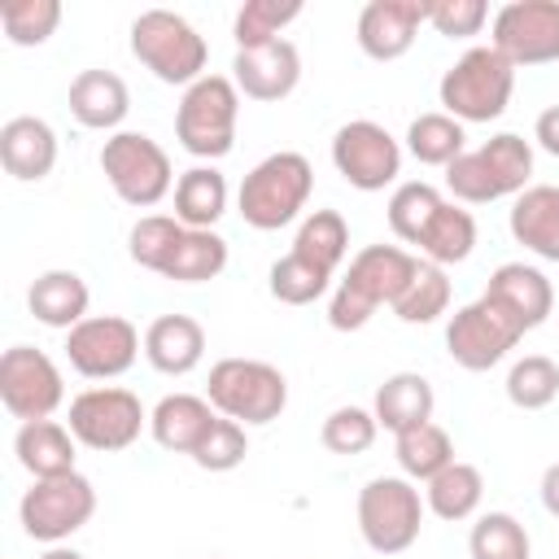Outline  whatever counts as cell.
Returning a JSON list of instances; mask_svg holds the SVG:
<instances>
[{"label":"cell","mask_w":559,"mask_h":559,"mask_svg":"<svg viewBox=\"0 0 559 559\" xmlns=\"http://www.w3.org/2000/svg\"><path fill=\"white\" fill-rule=\"evenodd\" d=\"M419 271V258L402 245H367L349 258V271L336 280L328 297V323L336 332H358L371 323L380 306H393L411 275Z\"/></svg>","instance_id":"obj_1"},{"label":"cell","mask_w":559,"mask_h":559,"mask_svg":"<svg viewBox=\"0 0 559 559\" xmlns=\"http://www.w3.org/2000/svg\"><path fill=\"white\" fill-rule=\"evenodd\" d=\"M533 179V144L515 131L489 135L480 148H467L445 166V188L459 205H489L502 197H520Z\"/></svg>","instance_id":"obj_2"},{"label":"cell","mask_w":559,"mask_h":559,"mask_svg":"<svg viewBox=\"0 0 559 559\" xmlns=\"http://www.w3.org/2000/svg\"><path fill=\"white\" fill-rule=\"evenodd\" d=\"M131 57L157 83H170V87H192L197 79L210 74L205 70V61H210L205 35L170 9H144L131 22Z\"/></svg>","instance_id":"obj_3"},{"label":"cell","mask_w":559,"mask_h":559,"mask_svg":"<svg viewBox=\"0 0 559 559\" xmlns=\"http://www.w3.org/2000/svg\"><path fill=\"white\" fill-rule=\"evenodd\" d=\"M515 92V66L493 48V44H476L467 48L437 83V100L441 114L467 122H493L507 114Z\"/></svg>","instance_id":"obj_4"},{"label":"cell","mask_w":559,"mask_h":559,"mask_svg":"<svg viewBox=\"0 0 559 559\" xmlns=\"http://www.w3.org/2000/svg\"><path fill=\"white\" fill-rule=\"evenodd\" d=\"M314 192V166L293 153V148H280L271 157H262L245 179H240V192H236V210L249 227L258 231H280L288 227L306 201Z\"/></svg>","instance_id":"obj_5"},{"label":"cell","mask_w":559,"mask_h":559,"mask_svg":"<svg viewBox=\"0 0 559 559\" xmlns=\"http://www.w3.org/2000/svg\"><path fill=\"white\" fill-rule=\"evenodd\" d=\"M236 122H240V92L227 74H205L192 87H183L175 109V140L197 162H218L236 148Z\"/></svg>","instance_id":"obj_6"},{"label":"cell","mask_w":559,"mask_h":559,"mask_svg":"<svg viewBox=\"0 0 559 559\" xmlns=\"http://www.w3.org/2000/svg\"><path fill=\"white\" fill-rule=\"evenodd\" d=\"M205 397L218 415L253 428V424H271L284 415L288 380L275 362H262V358H218L210 367Z\"/></svg>","instance_id":"obj_7"},{"label":"cell","mask_w":559,"mask_h":559,"mask_svg":"<svg viewBox=\"0 0 559 559\" xmlns=\"http://www.w3.org/2000/svg\"><path fill=\"white\" fill-rule=\"evenodd\" d=\"M100 170L122 205L153 210L175 192V166L170 153L148 131H114L100 144Z\"/></svg>","instance_id":"obj_8"},{"label":"cell","mask_w":559,"mask_h":559,"mask_svg":"<svg viewBox=\"0 0 559 559\" xmlns=\"http://www.w3.org/2000/svg\"><path fill=\"white\" fill-rule=\"evenodd\" d=\"M354 515H358L362 542L376 555H402V550H411L419 542L428 507H424V493L415 489V480H406V476H371L358 489Z\"/></svg>","instance_id":"obj_9"},{"label":"cell","mask_w":559,"mask_h":559,"mask_svg":"<svg viewBox=\"0 0 559 559\" xmlns=\"http://www.w3.org/2000/svg\"><path fill=\"white\" fill-rule=\"evenodd\" d=\"M66 428L74 432L79 445H87L96 454H114V450H127L140 441V432L148 428V411L131 389L96 384V389H83L79 397H70Z\"/></svg>","instance_id":"obj_10"},{"label":"cell","mask_w":559,"mask_h":559,"mask_svg":"<svg viewBox=\"0 0 559 559\" xmlns=\"http://www.w3.org/2000/svg\"><path fill=\"white\" fill-rule=\"evenodd\" d=\"M92 515H96V489L83 472L31 480V489L17 502L22 533L44 546H66V537H74Z\"/></svg>","instance_id":"obj_11"},{"label":"cell","mask_w":559,"mask_h":559,"mask_svg":"<svg viewBox=\"0 0 559 559\" xmlns=\"http://www.w3.org/2000/svg\"><path fill=\"white\" fill-rule=\"evenodd\" d=\"M0 402L13 419H52L66 402V376L61 367L35 349V345H9L0 354Z\"/></svg>","instance_id":"obj_12"},{"label":"cell","mask_w":559,"mask_h":559,"mask_svg":"<svg viewBox=\"0 0 559 559\" xmlns=\"http://www.w3.org/2000/svg\"><path fill=\"white\" fill-rule=\"evenodd\" d=\"M332 166L349 188L384 192L402 175V144L389 135V127L371 118H354L332 135Z\"/></svg>","instance_id":"obj_13"},{"label":"cell","mask_w":559,"mask_h":559,"mask_svg":"<svg viewBox=\"0 0 559 559\" xmlns=\"http://www.w3.org/2000/svg\"><path fill=\"white\" fill-rule=\"evenodd\" d=\"M144 341L122 314H87L66 332V358L83 380H118L135 367Z\"/></svg>","instance_id":"obj_14"},{"label":"cell","mask_w":559,"mask_h":559,"mask_svg":"<svg viewBox=\"0 0 559 559\" xmlns=\"http://www.w3.org/2000/svg\"><path fill=\"white\" fill-rule=\"evenodd\" d=\"M515 70L559 61V0H511L493 13L489 39Z\"/></svg>","instance_id":"obj_15"},{"label":"cell","mask_w":559,"mask_h":559,"mask_svg":"<svg viewBox=\"0 0 559 559\" xmlns=\"http://www.w3.org/2000/svg\"><path fill=\"white\" fill-rule=\"evenodd\" d=\"M515 345H520V328H515L502 310H493L485 297L459 306V310L450 314V323H445V354H450L463 371H489V367H498Z\"/></svg>","instance_id":"obj_16"},{"label":"cell","mask_w":559,"mask_h":559,"mask_svg":"<svg viewBox=\"0 0 559 559\" xmlns=\"http://www.w3.org/2000/svg\"><path fill=\"white\" fill-rule=\"evenodd\" d=\"M231 83L245 100H284L301 83V52L293 39L258 44V48H236L231 57Z\"/></svg>","instance_id":"obj_17"},{"label":"cell","mask_w":559,"mask_h":559,"mask_svg":"<svg viewBox=\"0 0 559 559\" xmlns=\"http://www.w3.org/2000/svg\"><path fill=\"white\" fill-rule=\"evenodd\" d=\"M480 297H485L493 310H502V314L520 328V336L533 332V328H542V323L550 319V310H555V288H550V280H546L537 266H528V262H502V266L489 275V284H485Z\"/></svg>","instance_id":"obj_18"},{"label":"cell","mask_w":559,"mask_h":559,"mask_svg":"<svg viewBox=\"0 0 559 559\" xmlns=\"http://www.w3.org/2000/svg\"><path fill=\"white\" fill-rule=\"evenodd\" d=\"M432 0H371L358 13V48L371 61H397L411 52Z\"/></svg>","instance_id":"obj_19"},{"label":"cell","mask_w":559,"mask_h":559,"mask_svg":"<svg viewBox=\"0 0 559 559\" xmlns=\"http://www.w3.org/2000/svg\"><path fill=\"white\" fill-rule=\"evenodd\" d=\"M0 162L17 183H39L52 175L57 166V131L35 118V114H17L0 127Z\"/></svg>","instance_id":"obj_20"},{"label":"cell","mask_w":559,"mask_h":559,"mask_svg":"<svg viewBox=\"0 0 559 559\" xmlns=\"http://www.w3.org/2000/svg\"><path fill=\"white\" fill-rule=\"evenodd\" d=\"M218 424V411L210 406V397L197 393H166L153 411H148V432L162 450L170 454H197V445L210 437V428Z\"/></svg>","instance_id":"obj_21"},{"label":"cell","mask_w":559,"mask_h":559,"mask_svg":"<svg viewBox=\"0 0 559 559\" xmlns=\"http://www.w3.org/2000/svg\"><path fill=\"white\" fill-rule=\"evenodd\" d=\"M87 306H92L87 280L79 271H66V266H52V271L35 275L31 288H26V310L35 314V323L57 328V332L79 328L87 319Z\"/></svg>","instance_id":"obj_22"},{"label":"cell","mask_w":559,"mask_h":559,"mask_svg":"<svg viewBox=\"0 0 559 559\" xmlns=\"http://www.w3.org/2000/svg\"><path fill=\"white\" fill-rule=\"evenodd\" d=\"M507 227H511L515 245H524L542 262H559V188L555 183H528L511 201Z\"/></svg>","instance_id":"obj_23"},{"label":"cell","mask_w":559,"mask_h":559,"mask_svg":"<svg viewBox=\"0 0 559 559\" xmlns=\"http://www.w3.org/2000/svg\"><path fill=\"white\" fill-rule=\"evenodd\" d=\"M144 358L162 376H188L205 358V328L192 314H162L144 328Z\"/></svg>","instance_id":"obj_24"},{"label":"cell","mask_w":559,"mask_h":559,"mask_svg":"<svg viewBox=\"0 0 559 559\" xmlns=\"http://www.w3.org/2000/svg\"><path fill=\"white\" fill-rule=\"evenodd\" d=\"M131 109V92L114 70H79L70 83V114L87 131H118Z\"/></svg>","instance_id":"obj_25"},{"label":"cell","mask_w":559,"mask_h":559,"mask_svg":"<svg viewBox=\"0 0 559 559\" xmlns=\"http://www.w3.org/2000/svg\"><path fill=\"white\" fill-rule=\"evenodd\" d=\"M74 445L79 441L61 419H31L13 437V454L31 472V480H52V476L79 472L74 467Z\"/></svg>","instance_id":"obj_26"},{"label":"cell","mask_w":559,"mask_h":559,"mask_svg":"<svg viewBox=\"0 0 559 559\" xmlns=\"http://www.w3.org/2000/svg\"><path fill=\"white\" fill-rule=\"evenodd\" d=\"M432 406H437V393L428 384V376L419 371H393L384 376V384L376 389V402H371V415L384 432H406V428H419L432 419Z\"/></svg>","instance_id":"obj_27"},{"label":"cell","mask_w":559,"mask_h":559,"mask_svg":"<svg viewBox=\"0 0 559 559\" xmlns=\"http://www.w3.org/2000/svg\"><path fill=\"white\" fill-rule=\"evenodd\" d=\"M227 179L223 170H214L210 162L183 170L175 179V218L183 227H197V231H214V223L227 214Z\"/></svg>","instance_id":"obj_28"},{"label":"cell","mask_w":559,"mask_h":559,"mask_svg":"<svg viewBox=\"0 0 559 559\" xmlns=\"http://www.w3.org/2000/svg\"><path fill=\"white\" fill-rule=\"evenodd\" d=\"M485 498V476L476 463H463L454 459L445 472H437L428 485H424V507L445 520V524H459V520H472L476 507Z\"/></svg>","instance_id":"obj_29"},{"label":"cell","mask_w":559,"mask_h":559,"mask_svg":"<svg viewBox=\"0 0 559 559\" xmlns=\"http://www.w3.org/2000/svg\"><path fill=\"white\" fill-rule=\"evenodd\" d=\"M415 249H419L424 262H432V266L467 262L472 249H476V218H472V210H463L459 201H445V205L432 214V223L424 227V236H419Z\"/></svg>","instance_id":"obj_30"},{"label":"cell","mask_w":559,"mask_h":559,"mask_svg":"<svg viewBox=\"0 0 559 559\" xmlns=\"http://www.w3.org/2000/svg\"><path fill=\"white\" fill-rule=\"evenodd\" d=\"M223 271H227V240L218 231L183 227L170 262L162 266V280H175V284H210Z\"/></svg>","instance_id":"obj_31"},{"label":"cell","mask_w":559,"mask_h":559,"mask_svg":"<svg viewBox=\"0 0 559 559\" xmlns=\"http://www.w3.org/2000/svg\"><path fill=\"white\" fill-rule=\"evenodd\" d=\"M393 454H397V467H402V476L406 480H432L437 472H445L450 463H454V441H450V432L441 428V424H419V428H406V432H397L393 437Z\"/></svg>","instance_id":"obj_32"},{"label":"cell","mask_w":559,"mask_h":559,"mask_svg":"<svg viewBox=\"0 0 559 559\" xmlns=\"http://www.w3.org/2000/svg\"><path fill=\"white\" fill-rule=\"evenodd\" d=\"M406 153L419 162V166H450L454 157L467 153V127L441 109L432 114H419L411 127H406Z\"/></svg>","instance_id":"obj_33"},{"label":"cell","mask_w":559,"mask_h":559,"mask_svg":"<svg viewBox=\"0 0 559 559\" xmlns=\"http://www.w3.org/2000/svg\"><path fill=\"white\" fill-rule=\"evenodd\" d=\"M293 253H301L306 262H314V266H323V271L336 275V266H341L345 253H349V223H345L336 210H310V214L297 223Z\"/></svg>","instance_id":"obj_34"},{"label":"cell","mask_w":559,"mask_h":559,"mask_svg":"<svg viewBox=\"0 0 559 559\" xmlns=\"http://www.w3.org/2000/svg\"><path fill=\"white\" fill-rule=\"evenodd\" d=\"M450 297H454V288H450V280H445V266H432V262L419 258V271L411 275L406 293H402L389 310H393L402 323L424 328V323H437V319L450 310Z\"/></svg>","instance_id":"obj_35"},{"label":"cell","mask_w":559,"mask_h":559,"mask_svg":"<svg viewBox=\"0 0 559 559\" xmlns=\"http://www.w3.org/2000/svg\"><path fill=\"white\" fill-rule=\"evenodd\" d=\"M266 288L280 306H310V301L332 293V271H323V266H314V262H306L301 253L288 249L284 258L271 262Z\"/></svg>","instance_id":"obj_36"},{"label":"cell","mask_w":559,"mask_h":559,"mask_svg":"<svg viewBox=\"0 0 559 559\" xmlns=\"http://www.w3.org/2000/svg\"><path fill=\"white\" fill-rule=\"evenodd\" d=\"M467 555L472 559H528L533 537L511 511H485L467 533Z\"/></svg>","instance_id":"obj_37"},{"label":"cell","mask_w":559,"mask_h":559,"mask_svg":"<svg viewBox=\"0 0 559 559\" xmlns=\"http://www.w3.org/2000/svg\"><path fill=\"white\" fill-rule=\"evenodd\" d=\"M441 205H445V197H441L432 183L406 179V183H397L393 197H389V231H393L402 245H419L424 227L432 223V214H437Z\"/></svg>","instance_id":"obj_38"},{"label":"cell","mask_w":559,"mask_h":559,"mask_svg":"<svg viewBox=\"0 0 559 559\" xmlns=\"http://www.w3.org/2000/svg\"><path fill=\"white\" fill-rule=\"evenodd\" d=\"M61 26V0H4L0 31L13 48H39Z\"/></svg>","instance_id":"obj_39"},{"label":"cell","mask_w":559,"mask_h":559,"mask_svg":"<svg viewBox=\"0 0 559 559\" xmlns=\"http://www.w3.org/2000/svg\"><path fill=\"white\" fill-rule=\"evenodd\" d=\"M507 402L520 411H546L559 397V362L546 354H524L507 371Z\"/></svg>","instance_id":"obj_40"},{"label":"cell","mask_w":559,"mask_h":559,"mask_svg":"<svg viewBox=\"0 0 559 559\" xmlns=\"http://www.w3.org/2000/svg\"><path fill=\"white\" fill-rule=\"evenodd\" d=\"M297 17H301V0H245L231 22L236 48L275 44V39H284V26Z\"/></svg>","instance_id":"obj_41"},{"label":"cell","mask_w":559,"mask_h":559,"mask_svg":"<svg viewBox=\"0 0 559 559\" xmlns=\"http://www.w3.org/2000/svg\"><path fill=\"white\" fill-rule=\"evenodd\" d=\"M179 236H183V223L175 214H144V218H135V227L127 236V253H131L135 266L162 275V266L170 262Z\"/></svg>","instance_id":"obj_42"},{"label":"cell","mask_w":559,"mask_h":559,"mask_svg":"<svg viewBox=\"0 0 559 559\" xmlns=\"http://www.w3.org/2000/svg\"><path fill=\"white\" fill-rule=\"evenodd\" d=\"M376 432H380V424H376V415L367 411V406H336L328 419H323V428H319V441H323V450L328 454H362V450H371L376 445Z\"/></svg>","instance_id":"obj_43"},{"label":"cell","mask_w":559,"mask_h":559,"mask_svg":"<svg viewBox=\"0 0 559 559\" xmlns=\"http://www.w3.org/2000/svg\"><path fill=\"white\" fill-rule=\"evenodd\" d=\"M245 454H249V432H245V424L218 415V424L210 428V437L197 445L192 463H197L201 472H236V467L245 463Z\"/></svg>","instance_id":"obj_44"},{"label":"cell","mask_w":559,"mask_h":559,"mask_svg":"<svg viewBox=\"0 0 559 559\" xmlns=\"http://www.w3.org/2000/svg\"><path fill=\"white\" fill-rule=\"evenodd\" d=\"M489 22V4L485 0H432L428 9V26L445 39H467L480 35V26Z\"/></svg>","instance_id":"obj_45"},{"label":"cell","mask_w":559,"mask_h":559,"mask_svg":"<svg viewBox=\"0 0 559 559\" xmlns=\"http://www.w3.org/2000/svg\"><path fill=\"white\" fill-rule=\"evenodd\" d=\"M533 140H537V148H546L550 157H559V105H550V109L537 114V122H533Z\"/></svg>","instance_id":"obj_46"},{"label":"cell","mask_w":559,"mask_h":559,"mask_svg":"<svg viewBox=\"0 0 559 559\" xmlns=\"http://www.w3.org/2000/svg\"><path fill=\"white\" fill-rule=\"evenodd\" d=\"M537 493H542L546 515H555V520H559V459H555V463L542 472V489H537Z\"/></svg>","instance_id":"obj_47"},{"label":"cell","mask_w":559,"mask_h":559,"mask_svg":"<svg viewBox=\"0 0 559 559\" xmlns=\"http://www.w3.org/2000/svg\"><path fill=\"white\" fill-rule=\"evenodd\" d=\"M39 559H83V555H79L74 546H48V550H44Z\"/></svg>","instance_id":"obj_48"},{"label":"cell","mask_w":559,"mask_h":559,"mask_svg":"<svg viewBox=\"0 0 559 559\" xmlns=\"http://www.w3.org/2000/svg\"><path fill=\"white\" fill-rule=\"evenodd\" d=\"M210 559H218V555H210Z\"/></svg>","instance_id":"obj_49"}]
</instances>
